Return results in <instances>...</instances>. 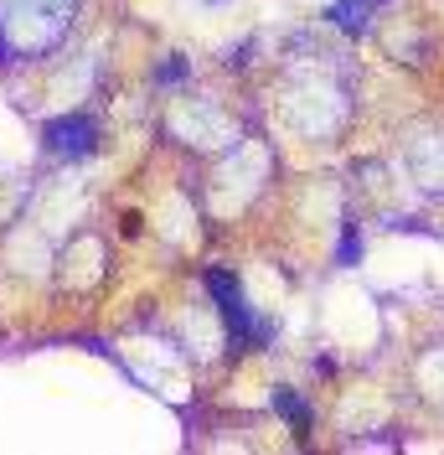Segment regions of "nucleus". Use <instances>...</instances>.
Returning <instances> with one entry per match:
<instances>
[{
  "mask_svg": "<svg viewBox=\"0 0 444 455\" xmlns=\"http://www.w3.org/2000/svg\"><path fill=\"white\" fill-rule=\"evenodd\" d=\"M357 254H361V238L357 233H346V243H341V264H352Z\"/></svg>",
  "mask_w": 444,
  "mask_h": 455,
  "instance_id": "0eeeda50",
  "label": "nucleus"
},
{
  "mask_svg": "<svg viewBox=\"0 0 444 455\" xmlns=\"http://www.w3.org/2000/svg\"><path fill=\"white\" fill-rule=\"evenodd\" d=\"M274 409H279V414H284L295 429H300V435L310 429V403L295 394V388H274Z\"/></svg>",
  "mask_w": 444,
  "mask_h": 455,
  "instance_id": "39448f33",
  "label": "nucleus"
},
{
  "mask_svg": "<svg viewBox=\"0 0 444 455\" xmlns=\"http://www.w3.org/2000/svg\"><path fill=\"white\" fill-rule=\"evenodd\" d=\"M186 73H192V68H186V57H166V62H161V73H155V84H181Z\"/></svg>",
  "mask_w": 444,
  "mask_h": 455,
  "instance_id": "423d86ee",
  "label": "nucleus"
},
{
  "mask_svg": "<svg viewBox=\"0 0 444 455\" xmlns=\"http://www.w3.org/2000/svg\"><path fill=\"white\" fill-rule=\"evenodd\" d=\"M42 145L57 161H88L99 150V119L93 114H57L52 124L42 130Z\"/></svg>",
  "mask_w": 444,
  "mask_h": 455,
  "instance_id": "7ed1b4c3",
  "label": "nucleus"
},
{
  "mask_svg": "<svg viewBox=\"0 0 444 455\" xmlns=\"http://www.w3.org/2000/svg\"><path fill=\"white\" fill-rule=\"evenodd\" d=\"M5 68H16V52H11V42L0 36V73H5Z\"/></svg>",
  "mask_w": 444,
  "mask_h": 455,
  "instance_id": "6e6552de",
  "label": "nucleus"
},
{
  "mask_svg": "<svg viewBox=\"0 0 444 455\" xmlns=\"http://www.w3.org/2000/svg\"><path fill=\"white\" fill-rule=\"evenodd\" d=\"M78 0H0V36L21 57H47L67 42Z\"/></svg>",
  "mask_w": 444,
  "mask_h": 455,
  "instance_id": "f257e3e1",
  "label": "nucleus"
},
{
  "mask_svg": "<svg viewBox=\"0 0 444 455\" xmlns=\"http://www.w3.org/2000/svg\"><path fill=\"white\" fill-rule=\"evenodd\" d=\"M207 290L218 295L222 321L233 326V341H238V347H243V341H269V337H274V326H269V321H253V311H249V300H243V284H238V275H227V269H212V275H207Z\"/></svg>",
  "mask_w": 444,
  "mask_h": 455,
  "instance_id": "f03ea898",
  "label": "nucleus"
},
{
  "mask_svg": "<svg viewBox=\"0 0 444 455\" xmlns=\"http://www.w3.org/2000/svg\"><path fill=\"white\" fill-rule=\"evenodd\" d=\"M377 0H336L331 5V21L341 31H367V16H372Z\"/></svg>",
  "mask_w": 444,
  "mask_h": 455,
  "instance_id": "20e7f679",
  "label": "nucleus"
}]
</instances>
